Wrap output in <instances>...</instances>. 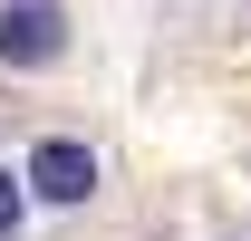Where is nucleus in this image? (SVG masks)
I'll use <instances>...</instances> for the list:
<instances>
[{"label": "nucleus", "instance_id": "3", "mask_svg": "<svg viewBox=\"0 0 251 241\" xmlns=\"http://www.w3.org/2000/svg\"><path fill=\"white\" fill-rule=\"evenodd\" d=\"M29 222V193H20V164H0V241H20Z\"/></svg>", "mask_w": 251, "mask_h": 241}, {"label": "nucleus", "instance_id": "2", "mask_svg": "<svg viewBox=\"0 0 251 241\" xmlns=\"http://www.w3.org/2000/svg\"><path fill=\"white\" fill-rule=\"evenodd\" d=\"M58 58H68V0H0V68L39 77Z\"/></svg>", "mask_w": 251, "mask_h": 241}, {"label": "nucleus", "instance_id": "1", "mask_svg": "<svg viewBox=\"0 0 251 241\" xmlns=\"http://www.w3.org/2000/svg\"><path fill=\"white\" fill-rule=\"evenodd\" d=\"M20 193H29V212H87L106 193V164H97L87 135H39L20 154Z\"/></svg>", "mask_w": 251, "mask_h": 241}]
</instances>
